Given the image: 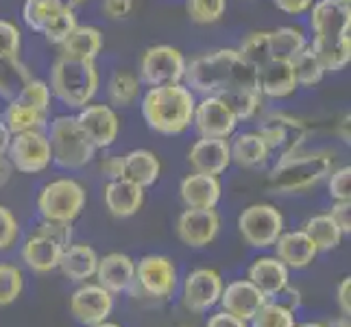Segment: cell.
Segmentation results:
<instances>
[{"label":"cell","mask_w":351,"mask_h":327,"mask_svg":"<svg viewBox=\"0 0 351 327\" xmlns=\"http://www.w3.org/2000/svg\"><path fill=\"white\" fill-rule=\"evenodd\" d=\"M238 55L253 68H260L266 62H273L271 57V42H269V31H256L249 33L245 40L236 48Z\"/></svg>","instance_id":"39"},{"label":"cell","mask_w":351,"mask_h":327,"mask_svg":"<svg viewBox=\"0 0 351 327\" xmlns=\"http://www.w3.org/2000/svg\"><path fill=\"white\" fill-rule=\"evenodd\" d=\"M290 66H293L299 88H314V86H319L325 77V68L321 66L319 57L314 55V51L310 48V42L304 51H299L293 59H290Z\"/></svg>","instance_id":"37"},{"label":"cell","mask_w":351,"mask_h":327,"mask_svg":"<svg viewBox=\"0 0 351 327\" xmlns=\"http://www.w3.org/2000/svg\"><path fill=\"white\" fill-rule=\"evenodd\" d=\"M277 247V258H280L286 266H293V269H304L314 258H317V245L310 240V236L299 229V232H288L275 240Z\"/></svg>","instance_id":"27"},{"label":"cell","mask_w":351,"mask_h":327,"mask_svg":"<svg viewBox=\"0 0 351 327\" xmlns=\"http://www.w3.org/2000/svg\"><path fill=\"white\" fill-rule=\"evenodd\" d=\"M96 266H99V258L92 247L88 245H72L66 247L59 260V269L64 271L68 280L75 282H86L92 275H96Z\"/></svg>","instance_id":"32"},{"label":"cell","mask_w":351,"mask_h":327,"mask_svg":"<svg viewBox=\"0 0 351 327\" xmlns=\"http://www.w3.org/2000/svg\"><path fill=\"white\" fill-rule=\"evenodd\" d=\"M92 327H120V325H114V323H99V325H92Z\"/></svg>","instance_id":"57"},{"label":"cell","mask_w":351,"mask_h":327,"mask_svg":"<svg viewBox=\"0 0 351 327\" xmlns=\"http://www.w3.org/2000/svg\"><path fill=\"white\" fill-rule=\"evenodd\" d=\"M208 327H247V321H242V319L234 317V314L223 310L219 314H214V317L208 321Z\"/></svg>","instance_id":"51"},{"label":"cell","mask_w":351,"mask_h":327,"mask_svg":"<svg viewBox=\"0 0 351 327\" xmlns=\"http://www.w3.org/2000/svg\"><path fill=\"white\" fill-rule=\"evenodd\" d=\"M86 208V190L75 179H55L38 197V210L44 221L72 223Z\"/></svg>","instance_id":"8"},{"label":"cell","mask_w":351,"mask_h":327,"mask_svg":"<svg viewBox=\"0 0 351 327\" xmlns=\"http://www.w3.org/2000/svg\"><path fill=\"white\" fill-rule=\"evenodd\" d=\"M251 327H295L293 310L280 304H264L253 314Z\"/></svg>","instance_id":"41"},{"label":"cell","mask_w":351,"mask_h":327,"mask_svg":"<svg viewBox=\"0 0 351 327\" xmlns=\"http://www.w3.org/2000/svg\"><path fill=\"white\" fill-rule=\"evenodd\" d=\"M33 79L31 70L20 62V57L3 59L0 57V96L11 101L22 92V88Z\"/></svg>","instance_id":"35"},{"label":"cell","mask_w":351,"mask_h":327,"mask_svg":"<svg viewBox=\"0 0 351 327\" xmlns=\"http://www.w3.org/2000/svg\"><path fill=\"white\" fill-rule=\"evenodd\" d=\"M59 3H62L64 7H68V9H72V11H77L79 7L86 5L88 0H59Z\"/></svg>","instance_id":"55"},{"label":"cell","mask_w":351,"mask_h":327,"mask_svg":"<svg viewBox=\"0 0 351 327\" xmlns=\"http://www.w3.org/2000/svg\"><path fill=\"white\" fill-rule=\"evenodd\" d=\"M299 327H325L321 323H304V325H299Z\"/></svg>","instance_id":"58"},{"label":"cell","mask_w":351,"mask_h":327,"mask_svg":"<svg viewBox=\"0 0 351 327\" xmlns=\"http://www.w3.org/2000/svg\"><path fill=\"white\" fill-rule=\"evenodd\" d=\"M42 236H48L53 238L55 242H59L64 249L68 247L70 242V236H72V229H70V223H59V221H44L40 225V232Z\"/></svg>","instance_id":"46"},{"label":"cell","mask_w":351,"mask_h":327,"mask_svg":"<svg viewBox=\"0 0 351 327\" xmlns=\"http://www.w3.org/2000/svg\"><path fill=\"white\" fill-rule=\"evenodd\" d=\"M51 101L53 94L48 83L42 79H31L5 107V125L11 133L42 131L48 123V114H51Z\"/></svg>","instance_id":"5"},{"label":"cell","mask_w":351,"mask_h":327,"mask_svg":"<svg viewBox=\"0 0 351 327\" xmlns=\"http://www.w3.org/2000/svg\"><path fill=\"white\" fill-rule=\"evenodd\" d=\"M338 3H343V5H349V3H351V0H338Z\"/></svg>","instance_id":"59"},{"label":"cell","mask_w":351,"mask_h":327,"mask_svg":"<svg viewBox=\"0 0 351 327\" xmlns=\"http://www.w3.org/2000/svg\"><path fill=\"white\" fill-rule=\"evenodd\" d=\"M221 301H223L225 312L234 314V317L242 321H251L253 314L266 304V295L258 286H253L249 280H240L225 288Z\"/></svg>","instance_id":"22"},{"label":"cell","mask_w":351,"mask_h":327,"mask_svg":"<svg viewBox=\"0 0 351 327\" xmlns=\"http://www.w3.org/2000/svg\"><path fill=\"white\" fill-rule=\"evenodd\" d=\"M192 125L201 138L229 140L238 127V120L221 96H201L195 107Z\"/></svg>","instance_id":"14"},{"label":"cell","mask_w":351,"mask_h":327,"mask_svg":"<svg viewBox=\"0 0 351 327\" xmlns=\"http://www.w3.org/2000/svg\"><path fill=\"white\" fill-rule=\"evenodd\" d=\"M221 99L227 103V107L232 109L234 116L238 123H242V120H251L256 118L260 107H262V94L258 88H242V90H232L223 94Z\"/></svg>","instance_id":"38"},{"label":"cell","mask_w":351,"mask_h":327,"mask_svg":"<svg viewBox=\"0 0 351 327\" xmlns=\"http://www.w3.org/2000/svg\"><path fill=\"white\" fill-rule=\"evenodd\" d=\"M9 162L14 164V171L22 175H38L44 173L53 164L51 142L44 131H22L14 133L11 144L7 149Z\"/></svg>","instance_id":"12"},{"label":"cell","mask_w":351,"mask_h":327,"mask_svg":"<svg viewBox=\"0 0 351 327\" xmlns=\"http://www.w3.org/2000/svg\"><path fill=\"white\" fill-rule=\"evenodd\" d=\"M138 280L149 295L164 299L168 295H173V290L177 286V271L168 258L147 256L138 264Z\"/></svg>","instance_id":"21"},{"label":"cell","mask_w":351,"mask_h":327,"mask_svg":"<svg viewBox=\"0 0 351 327\" xmlns=\"http://www.w3.org/2000/svg\"><path fill=\"white\" fill-rule=\"evenodd\" d=\"M317 3V0H273V5L284 11L286 16H306L310 7Z\"/></svg>","instance_id":"49"},{"label":"cell","mask_w":351,"mask_h":327,"mask_svg":"<svg viewBox=\"0 0 351 327\" xmlns=\"http://www.w3.org/2000/svg\"><path fill=\"white\" fill-rule=\"evenodd\" d=\"M229 151H232V162H236L242 168L262 166L271 157V151L264 144L258 131L238 133V136L229 142Z\"/></svg>","instance_id":"31"},{"label":"cell","mask_w":351,"mask_h":327,"mask_svg":"<svg viewBox=\"0 0 351 327\" xmlns=\"http://www.w3.org/2000/svg\"><path fill=\"white\" fill-rule=\"evenodd\" d=\"M101 75L96 62L90 59H72L59 55L51 68L48 88L51 94L68 109H81L92 103L99 92Z\"/></svg>","instance_id":"3"},{"label":"cell","mask_w":351,"mask_h":327,"mask_svg":"<svg viewBox=\"0 0 351 327\" xmlns=\"http://www.w3.org/2000/svg\"><path fill=\"white\" fill-rule=\"evenodd\" d=\"M22 293V273L11 264H0V306H9Z\"/></svg>","instance_id":"42"},{"label":"cell","mask_w":351,"mask_h":327,"mask_svg":"<svg viewBox=\"0 0 351 327\" xmlns=\"http://www.w3.org/2000/svg\"><path fill=\"white\" fill-rule=\"evenodd\" d=\"M330 327H351V325H349V321H347V317H345V319H338V321H334Z\"/></svg>","instance_id":"56"},{"label":"cell","mask_w":351,"mask_h":327,"mask_svg":"<svg viewBox=\"0 0 351 327\" xmlns=\"http://www.w3.org/2000/svg\"><path fill=\"white\" fill-rule=\"evenodd\" d=\"M238 229L247 245L256 249L273 247L284 232V216L271 203H256L242 210L238 218Z\"/></svg>","instance_id":"11"},{"label":"cell","mask_w":351,"mask_h":327,"mask_svg":"<svg viewBox=\"0 0 351 327\" xmlns=\"http://www.w3.org/2000/svg\"><path fill=\"white\" fill-rule=\"evenodd\" d=\"M83 133L90 138V142L99 149H110L112 144L118 140L120 133V118L112 105L103 103H90L79 109L75 116Z\"/></svg>","instance_id":"15"},{"label":"cell","mask_w":351,"mask_h":327,"mask_svg":"<svg viewBox=\"0 0 351 327\" xmlns=\"http://www.w3.org/2000/svg\"><path fill=\"white\" fill-rule=\"evenodd\" d=\"M221 227V218L216 210H203V208H188L184 214L179 216L177 223V234L181 242L188 247H208L210 242L216 238Z\"/></svg>","instance_id":"17"},{"label":"cell","mask_w":351,"mask_h":327,"mask_svg":"<svg viewBox=\"0 0 351 327\" xmlns=\"http://www.w3.org/2000/svg\"><path fill=\"white\" fill-rule=\"evenodd\" d=\"M22 48V31L16 22L0 18V57L14 59L20 57Z\"/></svg>","instance_id":"43"},{"label":"cell","mask_w":351,"mask_h":327,"mask_svg":"<svg viewBox=\"0 0 351 327\" xmlns=\"http://www.w3.org/2000/svg\"><path fill=\"white\" fill-rule=\"evenodd\" d=\"M332 173V155L325 151L293 153L282 157L269 177V186L280 195H295L317 186Z\"/></svg>","instance_id":"4"},{"label":"cell","mask_w":351,"mask_h":327,"mask_svg":"<svg viewBox=\"0 0 351 327\" xmlns=\"http://www.w3.org/2000/svg\"><path fill=\"white\" fill-rule=\"evenodd\" d=\"M16 238H18L16 216L5 205H0V249H9L16 242Z\"/></svg>","instance_id":"45"},{"label":"cell","mask_w":351,"mask_h":327,"mask_svg":"<svg viewBox=\"0 0 351 327\" xmlns=\"http://www.w3.org/2000/svg\"><path fill=\"white\" fill-rule=\"evenodd\" d=\"M48 142H51L53 162L62 168H70V171H77V168L90 164L96 153V147L83 133L77 118L70 114L55 116L51 120Z\"/></svg>","instance_id":"6"},{"label":"cell","mask_w":351,"mask_h":327,"mask_svg":"<svg viewBox=\"0 0 351 327\" xmlns=\"http://www.w3.org/2000/svg\"><path fill=\"white\" fill-rule=\"evenodd\" d=\"M136 0H101V14L107 20H125L131 11Z\"/></svg>","instance_id":"47"},{"label":"cell","mask_w":351,"mask_h":327,"mask_svg":"<svg viewBox=\"0 0 351 327\" xmlns=\"http://www.w3.org/2000/svg\"><path fill=\"white\" fill-rule=\"evenodd\" d=\"M186 11L192 22L214 24L227 11V0H186Z\"/></svg>","instance_id":"40"},{"label":"cell","mask_w":351,"mask_h":327,"mask_svg":"<svg viewBox=\"0 0 351 327\" xmlns=\"http://www.w3.org/2000/svg\"><path fill=\"white\" fill-rule=\"evenodd\" d=\"M338 306H341L345 317H349L351 312V277H345L338 286Z\"/></svg>","instance_id":"52"},{"label":"cell","mask_w":351,"mask_h":327,"mask_svg":"<svg viewBox=\"0 0 351 327\" xmlns=\"http://www.w3.org/2000/svg\"><path fill=\"white\" fill-rule=\"evenodd\" d=\"M96 275H99V286H103L105 290L125 293L133 284V277H136V264L125 253H110V256L99 260Z\"/></svg>","instance_id":"24"},{"label":"cell","mask_w":351,"mask_h":327,"mask_svg":"<svg viewBox=\"0 0 351 327\" xmlns=\"http://www.w3.org/2000/svg\"><path fill=\"white\" fill-rule=\"evenodd\" d=\"M11 138H14V133L9 131V127L5 125V120L0 118V155H7V149L11 144Z\"/></svg>","instance_id":"54"},{"label":"cell","mask_w":351,"mask_h":327,"mask_svg":"<svg viewBox=\"0 0 351 327\" xmlns=\"http://www.w3.org/2000/svg\"><path fill=\"white\" fill-rule=\"evenodd\" d=\"M269 42H271V57L273 59H284L290 62L299 51H304L308 46V35L299 27H280L275 31H269Z\"/></svg>","instance_id":"34"},{"label":"cell","mask_w":351,"mask_h":327,"mask_svg":"<svg viewBox=\"0 0 351 327\" xmlns=\"http://www.w3.org/2000/svg\"><path fill=\"white\" fill-rule=\"evenodd\" d=\"M188 164L195 168V173L216 175L225 173L232 164V151L229 140L219 138H199L188 151Z\"/></svg>","instance_id":"19"},{"label":"cell","mask_w":351,"mask_h":327,"mask_svg":"<svg viewBox=\"0 0 351 327\" xmlns=\"http://www.w3.org/2000/svg\"><path fill=\"white\" fill-rule=\"evenodd\" d=\"M144 203V188L131 184L127 179H114L105 188V205L114 216L129 218L138 214Z\"/></svg>","instance_id":"26"},{"label":"cell","mask_w":351,"mask_h":327,"mask_svg":"<svg viewBox=\"0 0 351 327\" xmlns=\"http://www.w3.org/2000/svg\"><path fill=\"white\" fill-rule=\"evenodd\" d=\"M256 83L262 94V99H288L297 92V79L290 62L284 59H273L264 66L256 68Z\"/></svg>","instance_id":"20"},{"label":"cell","mask_w":351,"mask_h":327,"mask_svg":"<svg viewBox=\"0 0 351 327\" xmlns=\"http://www.w3.org/2000/svg\"><path fill=\"white\" fill-rule=\"evenodd\" d=\"M64 247L55 242L48 236H33L27 240V245L22 249V258L27 262V266L35 273H51L53 269L59 266V260H62Z\"/></svg>","instance_id":"28"},{"label":"cell","mask_w":351,"mask_h":327,"mask_svg":"<svg viewBox=\"0 0 351 327\" xmlns=\"http://www.w3.org/2000/svg\"><path fill=\"white\" fill-rule=\"evenodd\" d=\"M101 173L105 177H110V181L114 179H123V155H110L101 162Z\"/></svg>","instance_id":"50"},{"label":"cell","mask_w":351,"mask_h":327,"mask_svg":"<svg viewBox=\"0 0 351 327\" xmlns=\"http://www.w3.org/2000/svg\"><path fill=\"white\" fill-rule=\"evenodd\" d=\"M11 175H14V164L9 162L7 155H0V188L11 179Z\"/></svg>","instance_id":"53"},{"label":"cell","mask_w":351,"mask_h":327,"mask_svg":"<svg viewBox=\"0 0 351 327\" xmlns=\"http://www.w3.org/2000/svg\"><path fill=\"white\" fill-rule=\"evenodd\" d=\"M223 295V280L221 275L212 269H197L188 275L184 304L192 312H205L212 308Z\"/></svg>","instance_id":"18"},{"label":"cell","mask_w":351,"mask_h":327,"mask_svg":"<svg viewBox=\"0 0 351 327\" xmlns=\"http://www.w3.org/2000/svg\"><path fill=\"white\" fill-rule=\"evenodd\" d=\"M264 144L271 153H280V160L286 155H293L301 149V144L308 138V127L304 120L290 116L286 112L266 114L258 129Z\"/></svg>","instance_id":"13"},{"label":"cell","mask_w":351,"mask_h":327,"mask_svg":"<svg viewBox=\"0 0 351 327\" xmlns=\"http://www.w3.org/2000/svg\"><path fill=\"white\" fill-rule=\"evenodd\" d=\"M142 96V81L129 70H116L107 81V99L112 107H131Z\"/></svg>","instance_id":"33"},{"label":"cell","mask_w":351,"mask_h":327,"mask_svg":"<svg viewBox=\"0 0 351 327\" xmlns=\"http://www.w3.org/2000/svg\"><path fill=\"white\" fill-rule=\"evenodd\" d=\"M330 195L334 201H351V166H343L332 173Z\"/></svg>","instance_id":"44"},{"label":"cell","mask_w":351,"mask_h":327,"mask_svg":"<svg viewBox=\"0 0 351 327\" xmlns=\"http://www.w3.org/2000/svg\"><path fill=\"white\" fill-rule=\"evenodd\" d=\"M22 20L33 33L44 35L48 44L62 46L77 27V11L64 7L59 0H24Z\"/></svg>","instance_id":"7"},{"label":"cell","mask_w":351,"mask_h":327,"mask_svg":"<svg viewBox=\"0 0 351 327\" xmlns=\"http://www.w3.org/2000/svg\"><path fill=\"white\" fill-rule=\"evenodd\" d=\"M184 83L197 96H223L232 90L258 88L256 68L238 55L236 48H219L186 64Z\"/></svg>","instance_id":"1"},{"label":"cell","mask_w":351,"mask_h":327,"mask_svg":"<svg viewBox=\"0 0 351 327\" xmlns=\"http://www.w3.org/2000/svg\"><path fill=\"white\" fill-rule=\"evenodd\" d=\"M197 94L184 81L149 88L140 96V112L147 127L162 136H181L192 127Z\"/></svg>","instance_id":"2"},{"label":"cell","mask_w":351,"mask_h":327,"mask_svg":"<svg viewBox=\"0 0 351 327\" xmlns=\"http://www.w3.org/2000/svg\"><path fill=\"white\" fill-rule=\"evenodd\" d=\"M249 282L258 286L266 297L277 295L288 284V266L280 258H260L251 264Z\"/></svg>","instance_id":"30"},{"label":"cell","mask_w":351,"mask_h":327,"mask_svg":"<svg viewBox=\"0 0 351 327\" xmlns=\"http://www.w3.org/2000/svg\"><path fill=\"white\" fill-rule=\"evenodd\" d=\"M308 24L312 31L310 44L330 46L349 42L351 7L338 3V0H317L308 11Z\"/></svg>","instance_id":"9"},{"label":"cell","mask_w":351,"mask_h":327,"mask_svg":"<svg viewBox=\"0 0 351 327\" xmlns=\"http://www.w3.org/2000/svg\"><path fill=\"white\" fill-rule=\"evenodd\" d=\"M330 216L341 227V232L349 236L351 232V201H336L330 210Z\"/></svg>","instance_id":"48"},{"label":"cell","mask_w":351,"mask_h":327,"mask_svg":"<svg viewBox=\"0 0 351 327\" xmlns=\"http://www.w3.org/2000/svg\"><path fill=\"white\" fill-rule=\"evenodd\" d=\"M162 173L157 155L149 149H133L123 155V179L140 188H151Z\"/></svg>","instance_id":"25"},{"label":"cell","mask_w":351,"mask_h":327,"mask_svg":"<svg viewBox=\"0 0 351 327\" xmlns=\"http://www.w3.org/2000/svg\"><path fill=\"white\" fill-rule=\"evenodd\" d=\"M304 232L310 236V240L317 245L319 251L336 249L341 245V238H343L341 227L336 225V221L330 214H319V216L310 218V221L304 225Z\"/></svg>","instance_id":"36"},{"label":"cell","mask_w":351,"mask_h":327,"mask_svg":"<svg viewBox=\"0 0 351 327\" xmlns=\"http://www.w3.org/2000/svg\"><path fill=\"white\" fill-rule=\"evenodd\" d=\"M179 192H181V201H184L188 208L212 210V208H216V203L221 201L223 188H221V181L216 175L195 173L181 181Z\"/></svg>","instance_id":"23"},{"label":"cell","mask_w":351,"mask_h":327,"mask_svg":"<svg viewBox=\"0 0 351 327\" xmlns=\"http://www.w3.org/2000/svg\"><path fill=\"white\" fill-rule=\"evenodd\" d=\"M186 57L175 46L157 44L144 51L140 59V81L142 86L155 88L166 86V83H179L186 75Z\"/></svg>","instance_id":"10"},{"label":"cell","mask_w":351,"mask_h":327,"mask_svg":"<svg viewBox=\"0 0 351 327\" xmlns=\"http://www.w3.org/2000/svg\"><path fill=\"white\" fill-rule=\"evenodd\" d=\"M103 31L96 27H77L72 29V33L62 42V55L72 57V59H90V62H96V57L103 53Z\"/></svg>","instance_id":"29"},{"label":"cell","mask_w":351,"mask_h":327,"mask_svg":"<svg viewBox=\"0 0 351 327\" xmlns=\"http://www.w3.org/2000/svg\"><path fill=\"white\" fill-rule=\"evenodd\" d=\"M114 299L110 290L103 286L86 284L79 290H75L70 297V312L75 314V319L83 325H99L112 314Z\"/></svg>","instance_id":"16"}]
</instances>
